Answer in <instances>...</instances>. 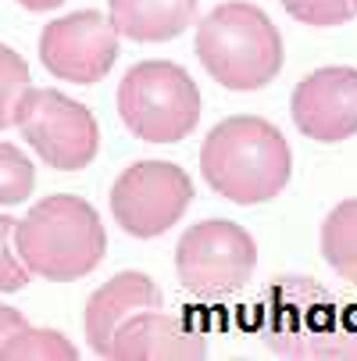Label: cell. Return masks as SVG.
<instances>
[{
  "mask_svg": "<svg viewBox=\"0 0 357 361\" xmlns=\"http://www.w3.org/2000/svg\"><path fill=\"white\" fill-rule=\"evenodd\" d=\"M32 190H36V165L29 161V154L0 140V208L29 200Z\"/></svg>",
  "mask_w": 357,
  "mask_h": 361,
  "instance_id": "17",
  "label": "cell"
},
{
  "mask_svg": "<svg viewBox=\"0 0 357 361\" xmlns=\"http://www.w3.org/2000/svg\"><path fill=\"white\" fill-rule=\"evenodd\" d=\"M258 269L253 236L225 219L196 222L175 247V276L196 300H225L239 293Z\"/></svg>",
  "mask_w": 357,
  "mask_h": 361,
  "instance_id": "6",
  "label": "cell"
},
{
  "mask_svg": "<svg viewBox=\"0 0 357 361\" xmlns=\"http://www.w3.org/2000/svg\"><path fill=\"white\" fill-rule=\"evenodd\" d=\"M15 250L29 276L75 283L104 262L108 233L89 200L54 193L36 200L25 219H15Z\"/></svg>",
  "mask_w": 357,
  "mask_h": 361,
  "instance_id": "3",
  "label": "cell"
},
{
  "mask_svg": "<svg viewBox=\"0 0 357 361\" xmlns=\"http://www.w3.org/2000/svg\"><path fill=\"white\" fill-rule=\"evenodd\" d=\"M289 111L296 129L315 143H343L357 136V68L329 65L303 75Z\"/></svg>",
  "mask_w": 357,
  "mask_h": 361,
  "instance_id": "10",
  "label": "cell"
},
{
  "mask_svg": "<svg viewBox=\"0 0 357 361\" xmlns=\"http://www.w3.org/2000/svg\"><path fill=\"white\" fill-rule=\"evenodd\" d=\"M286 15H293L303 25H315V29H332V25H346L357 8L353 0H282Z\"/></svg>",
  "mask_w": 357,
  "mask_h": 361,
  "instance_id": "18",
  "label": "cell"
},
{
  "mask_svg": "<svg viewBox=\"0 0 357 361\" xmlns=\"http://www.w3.org/2000/svg\"><path fill=\"white\" fill-rule=\"evenodd\" d=\"M200 172L203 183L232 204H265L293 179V147L268 118L232 115L203 140Z\"/></svg>",
  "mask_w": 357,
  "mask_h": 361,
  "instance_id": "2",
  "label": "cell"
},
{
  "mask_svg": "<svg viewBox=\"0 0 357 361\" xmlns=\"http://www.w3.org/2000/svg\"><path fill=\"white\" fill-rule=\"evenodd\" d=\"M32 90V75L29 65L18 50H11L8 43H0V129L15 126L22 97Z\"/></svg>",
  "mask_w": 357,
  "mask_h": 361,
  "instance_id": "16",
  "label": "cell"
},
{
  "mask_svg": "<svg viewBox=\"0 0 357 361\" xmlns=\"http://www.w3.org/2000/svg\"><path fill=\"white\" fill-rule=\"evenodd\" d=\"M25 326V315L18 312V307H8V304H0V347L8 343V336L15 333V329H22Z\"/></svg>",
  "mask_w": 357,
  "mask_h": 361,
  "instance_id": "20",
  "label": "cell"
},
{
  "mask_svg": "<svg viewBox=\"0 0 357 361\" xmlns=\"http://www.w3.org/2000/svg\"><path fill=\"white\" fill-rule=\"evenodd\" d=\"M258 333L300 361H357V304L308 276H279L258 300Z\"/></svg>",
  "mask_w": 357,
  "mask_h": 361,
  "instance_id": "1",
  "label": "cell"
},
{
  "mask_svg": "<svg viewBox=\"0 0 357 361\" xmlns=\"http://www.w3.org/2000/svg\"><path fill=\"white\" fill-rule=\"evenodd\" d=\"M353 8H357V0H353Z\"/></svg>",
  "mask_w": 357,
  "mask_h": 361,
  "instance_id": "22",
  "label": "cell"
},
{
  "mask_svg": "<svg viewBox=\"0 0 357 361\" xmlns=\"http://www.w3.org/2000/svg\"><path fill=\"white\" fill-rule=\"evenodd\" d=\"M29 283V269L15 250V219L0 215V293H18Z\"/></svg>",
  "mask_w": 357,
  "mask_h": 361,
  "instance_id": "19",
  "label": "cell"
},
{
  "mask_svg": "<svg viewBox=\"0 0 357 361\" xmlns=\"http://www.w3.org/2000/svg\"><path fill=\"white\" fill-rule=\"evenodd\" d=\"M158 304H161V290L146 272H118L100 290H93V297L86 300L82 333H86V340L96 354H104L111 333L129 315L143 312V307H158Z\"/></svg>",
  "mask_w": 357,
  "mask_h": 361,
  "instance_id": "12",
  "label": "cell"
},
{
  "mask_svg": "<svg viewBox=\"0 0 357 361\" xmlns=\"http://www.w3.org/2000/svg\"><path fill=\"white\" fill-rule=\"evenodd\" d=\"M118 29L100 11H72L58 22H46L39 32V61L50 75L75 86H93L108 79L122 43Z\"/></svg>",
  "mask_w": 357,
  "mask_h": 361,
  "instance_id": "9",
  "label": "cell"
},
{
  "mask_svg": "<svg viewBox=\"0 0 357 361\" xmlns=\"http://www.w3.org/2000/svg\"><path fill=\"white\" fill-rule=\"evenodd\" d=\"M208 354V336L186 315H172L158 307H143L129 315L108 340L100 357L118 361H196Z\"/></svg>",
  "mask_w": 357,
  "mask_h": 361,
  "instance_id": "11",
  "label": "cell"
},
{
  "mask_svg": "<svg viewBox=\"0 0 357 361\" xmlns=\"http://www.w3.org/2000/svg\"><path fill=\"white\" fill-rule=\"evenodd\" d=\"M193 50L203 72L218 86L236 93L265 90L282 72L286 58L275 22L246 0H229L211 15H203V22L196 25Z\"/></svg>",
  "mask_w": 357,
  "mask_h": 361,
  "instance_id": "4",
  "label": "cell"
},
{
  "mask_svg": "<svg viewBox=\"0 0 357 361\" xmlns=\"http://www.w3.org/2000/svg\"><path fill=\"white\" fill-rule=\"evenodd\" d=\"M111 215L136 236L154 240L168 233L193 204V179L172 161H136L111 186Z\"/></svg>",
  "mask_w": 357,
  "mask_h": 361,
  "instance_id": "8",
  "label": "cell"
},
{
  "mask_svg": "<svg viewBox=\"0 0 357 361\" xmlns=\"http://www.w3.org/2000/svg\"><path fill=\"white\" fill-rule=\"evenodd\" d=\"M322 254L336 276L357 283V197L343 200L322 222Z\"/></svg>",
  "mask_w": 357,
  "mask_h": 361,
  "instance_id": "14",
  "label": "cell"
},
{
  "mask_svg": "<svg viewBox=\"0 0 357 361\" xmlns=\"http://www.w3.org/2000/svg\"><path fill=\"white\" fill-rule=\"evenodd\" d=\"M0 357L4 361H75L79 347L58 329H39L25 322L0 347Z\"/></svg>",
  "mask_w": 357,
  "mask_h": 361,
  "instance_id": "15",
  "label": "cell"
},
{
  "mask_svg": "<svg viewBox=\"0 0 357 361\" xmlns=\"http://www.w3.org/2000/svg\"><path fill=\"white\" fill-rule=\"evenodd\" d=\"M118 36L136 43H168L196 22V0H108Z\"/></svg>",
  "mask_w": 357,
  "mask_h": 361,
  "instance_id": "13",
  "label": "cell"
},
{
  "mask_svg": "<svg viewBox=\"0 0 357 361\" xmlns=\"http://www.w3.org/2000/svg\"><path fill=\"white\" fill-rule=\"evenodd\" d=\"M203 111L200 90L182 65L139 61L118 86V115L125 129L146 143L186 140Z\"/></svg>",
  "mask_w": 357,
  "mask_h": 361,
  "instance_id": "5",
  "label": "cell"
},
{
  "mask_svg": "<svg viewBox=\"0 0 357 361\" xmlns=\"http://www.w3.org/2000/svg\"><path fill=\"white\" fill-rule=\"evenodd\" d=\"M18 4L25 11H54L58 4H65V0H18Z\"/></svg>",
  "mask_w": 357,
  "mask_h": 361,
  "instance_id": "21",
  "label": "cell"
},
{
  "mask_svg": "<svg viewBox=\"0 0 357 361\" xmlns=\"http://www.w3.org/2000/svg\"><path fill=\"white\" fill-rule=\"evenodd\" d=\"M15 126L22 140L36 150V158L58 172H79L96 158L100 126L93 111L58 90L32 86L22 97Z\"/></svg>",
  "mask_w": 357,
  "mask_h": 361,
  "instance_id": "7",
  "label": "cell"
}]
</instances>
